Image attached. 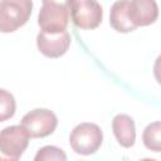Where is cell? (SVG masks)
I'll use <instances>...</instances> for the list:
<instances>
[{
    "label": "cell",
    "mask_w": 161,
    "mask_h": 161,
    "mask_svg": "<svg viewBox=\"0 0 161 161\" xmlns=\"http://www.w3.org/2000/svg\"><path fill=\"white\" fill-rule=\"evenodd\" d=\"M33 9L31 0H1L0 30L13 33L26 24Z\"/></svg>",
    "instance_id": "6da1fadb"
},
{
    "label": "cell",
    "mask_w": 161,
    "mask_h": 161,
    "mask_svg": "<svg viewBox=\"0 0 161 161\" xmlns=\"http://www.w3.org/2000/svg\"><path fill=\"white\" fill-rule=\"evenodd\" d=\"M103 133L96 123L83 122L77 125L69 136V145L78 155H92L102 145Z\"/></svg>",
    "instance_id": "7a4b0ae2"
},
{
    "label": "cell",
    "mask_w": 161,
    "mask_h": 161,
    "mask_svg": "<svg viewBox=\"0 0 161 161\" xmlns=\"http://www.w3.org/2000/svg\"><path fill=\"white\" fill-rule=\"evenodd\" d=\"M72 18V8L57 4V3H43V6L38 15V24L42 31L59 33L67 30L69 19Z\"/></svg>",
    "instance_id": "3957f363"
},
{
    "label": "cell",
    "mask_w": 161,
    "mask_h": 161,
    "mask_svg": "<svg viewBox=\"0 0 161 161\" xmlns=\"http://www.w3.org/2000/svg\"><path fill=\"white\" fill-rule=\"evenodd\" d=\"M30 133L23 125L9 126L0 133V148L4 157L18 160L28 147Z\"/></svg>",
    "instance_id": "277c9868"
},
{
    "label": "cell",
    "mask_w": 161,
    "mask_h": 161,
    "mask_svg": "<svg viewBox=\"0 0 161 161\" xmlns=\"http://www.w3.org/2000/svg\"><path fill=\"white\" fill-rule=\"evenodd\" d=\"M21 125L33 138H42L54 132L58 126V118L50 109L35 108L21 118Z\"/></svg>",
    "instance_id": "5b68a950"
},
{
    "label": "cell",
    "mask_w": 161,
    "mask_h": 161,
    "mask_svg": "<svg viewBox=\"0 0 161 161\" xmlns=\"http://www.w3.org/2000/svg\"><path fill=\"white\" fill-rule=\"evenodd\" d=\"M103 19V10L97 0H75L72 8V21L79 29H94Z\"/></svg>",
    "instance_id": "8992f818"
},
{
    "label": "cell",
    "mask_w": 161,
    "mask_h": 161,
    "mask_svg": "<svg viewBox=\"0 0 161 161\" xmlns=\"http://www.w3.org/2000/svg\"><path fill=\"white\" fill-rule=\"evenodd\" d=\"M39 52L48 58H59L64 55L70 45V35L67 30L59 33L40 31L36 36Z\"/></svg>",
    "instance_id": "52a82bcc"
},
{
    "label": "cell",
    "mask_w": 161,
    "mask_h": 161,
    "mask_svg": "<svg viewBox=\"0 0 161 161\" xmlns=\"http://www.w3.org/2000/svg\"><path fill=\"white\" fill-rule=\"evenodd\" d=\"M128 16L136 28L151 25L158 16L157 3L155 0H131L128 4Z\"/></svg>",
    "instance_id": "ba28073f"
},
{
    "label": "cell",
    "mask_w": 161,
    "mask_h": 161,
    "mask_svg": "<svg viewBox=\"0 0 161 161\" xmlns=\"http://www.w3.org/2000/svg\"><path fill=\"white\" fill-rule=\"evenodd\" d=\"M112 130L116 140L122 147H132L136 141V128L133 119L125 113L116 114L112 119Z\"/></svg>",
    "instance_id": "9c48e42d"
},
{
    "label": "cell",
    "mask_w": 161,
    "mask_h": 161,
    "mask_svg": "<svg viewBox=\"0 0 161 161\" xmlns=\"http://www.w3.org/2000/svg\"><path fill=\"white\" fill-rule=\"evenodd\" d=\"M130 0H117L109 11V24L118 33H130L136 29L128 16Z\"/></svg>",
    "instance_id": "30bf717a"
},
{
    "label": "cell",
    "mask_w": 161,
    "mask_h": 161,
    "mask_svg": "<svg viewBox=\"0 0 161 161\" xmlns=\"http://www.w3.org/2000/svg\"><path fill=\"white\" fill-rule=\"evenodd\" d=\"M142 141L147 150L161 152V121L147 125L142 132Z\"/></svg>",
    "instance_id": "8fae6325"
},
{
    "label": "cell",
    "mask_w": 161,
    "mask_h": 161,
    "mask_svg": "<svg viewBox=\"0 0 161 161\" xmlns=\"http://www.w3.org/2000/svg\"><path fill=\"white\" fill-rule=\"evenodd\" d=\"M0 121L4 122L11 118L15 113V101L14 97L5 89L0 91Z\"/></svg>",
    "instance_id": "7c38bea8"
},
{
    "label": "cell",
    "mask_w": 161,
    "mask_h": 161,
    "mask_svg": "<svg viewBox=\"0 0 161 161\" xmlns=\"http://www.w3.org/2000/svg\"><path fill=\"white\" fill-rule=\"evenodd\" d=\"M35 161H49V160H67V155L63 152V150L55 147V146H44L39 148L38 153L34 157Z\"/></svg>",
    "instance_id": "4fadbf2b"
},
{
    "label": "cell",
    "mask_w": 161,
    "mask_h": 161,
    "mask_svg": "<svg viewBox=\"0 0 161 161\" xmlns=\"http://www.w3.org/2000/svg\"><path fill=\"white\" fill-rule=\"evenodd\" d=\"M153 75L157 83L161 86V55H158L153 64Z\"/></svg>",
    "instance_id": "5bb4252c"
},
{
    "label": "cell",
    "mask_w": 161,
    "mask_h": 161,
    "mask_svg": "<svg viewBox=\"0 0 161 161\" xmlns=\"http://www.w3.org/2000/svg\"><path fill=\"white\" fill-rule=\"evenodd\" d=\"M43 3H47V1H50V3H57V4H62V5H65V6H69V8H73L75 0H42Z\"/></svg>",
    "instance_id": "9a60e30c"
}]
</instances>
